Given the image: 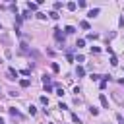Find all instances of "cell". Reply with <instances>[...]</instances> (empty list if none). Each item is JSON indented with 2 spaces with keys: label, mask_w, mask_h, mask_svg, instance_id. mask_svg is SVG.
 Returning <instances> with one entry per match:
<instances>
[{
  "label": "cell",
  "mask_w": 124,
  "mask_h": 124,
  "mask_svg": "<svg viewBox=\"0 0 124 124\" xmlns=\"http://www.w3.org/2000/svg\"><path fill=\"white\" fill-rule=\"evenodd\" d=\"M99 12H101L99 8H91V10H89V14H87V18H95V16H97Z\"/></svg>",
  "instance_id": "1"
},
{
  "label": "cell",
  "mask_w": 124,
  "mask_h": 124,
  "mask_svg": "<svg viewBox=\"0 0 124 124\" xmlns=\"http://www.w3.org/2000/svg\"><path fill=\"white\" fill-rule=\"evenodd\" d=\"M62 29H54V37L58 39V41H64V33H60Z\"/></svg>",
  "instance_id": "2"
},
{
  "label": "cell",
  "mask_w": 124,
  "mask_h": 124,
  "mask_svg": "<svg viewBox=\"0 0 124 124\" xmlns=\"http://www.w3.org/2000/svg\"><path fill=\"white\" fill-rule=\"evenodd\" d=\"M0 41H2L4 45H8V43H10V35H8V33H2V35H0Z\"/></svg>",
  "instance_id": "3"
},
{
  "label": "cell",
  "mask_w": 124,
  "mask_h": 124,
  "mask_svg": "<svg viewBox=\"0 0 124 124\" xmlns=\"http://www.w3.org/2000/svg\"><path fill=\"white\" fill-rule=\"evenodd\" d=\"M99 101H101V105H103L105 108H108V101H107V97L103 95V93H101V97H99Z\"/></svg>",
  "instance_id": "4"
},
{
  "label": "cell",
  "mask_w": 124,
  "mask_h": 124,
  "mask_svg": "<svg viewBox=\"0 0 124 124\" xmlns=\"http://www.w3.org/2000/svg\"><path fill=\"white\" fill-rule=\"evenodd\" d=\"M83 74H85V70H83L82 66H78V68H76V76H78V78H83Z\"/></svg>",
  "instance_id": "5"
},
{
  "label": "cell",
  "mask_w": 124,
  "mask_h": 124,
  "mask_svg": "<svg viewBox=\"0 0 124 124\" xmlns=\"http://www.w3.org/2000/svg\"><path fill=\"white\" fill-rule=\"evenodd\" d=\"M8 76H10V80H16V78H18V72H16L14 68H10L8 70Z\"/></svg>",
  "instance_id": "6"
},
{
  "label": "cell",
  "mask_w": 124,
  "mask_h": 124,
  "mask_svg": "<svg viewBox=\"0 0 124 124\" xmlns=\"http://www.w3.org/2000/svg\"><path fill=\"white\" fill-rule=\"evenodd\" d=\"M64 31H66V33H68V35H72V33H76V29H74V25H68V27H66Z\"/></svg>",
  "instance_id": "7"
},
{
  "label": "cell",
  "mask_w": 124,
  "mask_h": 124,
  "mask_svg": "<svg viewBox=\"0 0 124 124\" xmlns=\"http://www.w3.org/2000/svg\"><path fill=\"white\" fill-rule=\"evenodd\" d=\"M20 85H21V87H29V85H31V82H29V80H21V82H20Z\"/></svg>",
  "instance_id": "8"
},
{
  "label": "cell",
  "mask_w": 124,
  "mask_h": 124,
  "mask_svg": "<svg viewBox=\"0 0 124 124\" xmlns=\"http://www.w3.org/2000/svg\"><path fill=\"white\" fill-rule=\"evenodd\" d=\"M10 114H12V116H18V118H20V116H21V114H20V113H18V111H16V108H10Z\"/></svg>",
  "instance_id": "9"
},
{
  "label": "cell",
  "mask_w": 124,
  "mask_h": 124,
  "mask_svg": "<svg viewBox=\"0 0 124 124\" xmlns=\"http://www.w3.org/2000/svg\"><path fill=\"white\" fill-rule=\"evenodd\" d=\"M27 8H29V10H37V2H29Z\"/></svg>",
  "instance_id": "10"
},
{
  "label": "cell",
  "mask_w": 124,
  "mask_h": 124,
  "mask_svg": "<svg viewBox=\"0 0 124 124\" xmlns=\"http://www.w3.org/2000/svg\"><path fill=\"white\" fill-rule=\"evenodd\" d=\"M76 8H78V6H76V2H70V4H68V10H70V12H74Z\"/></svg>",
  "instance_id": "11"
},
{
  "label": "cell",
  "mask_w": 124,
  "mask_h": 124,
  "mask_svg": "<svg viewBox=\"0 0 124 124\" xmlns=\"http://www.w3.org/2000/svg\"><path fill=\"white\" fill-rule=\"evenodd\" d=\"M49 16H51V18H52V20H58V18H60V16H58V14H56V12H51V14H49Z\"/></svg>",
  "instance_id": "12"
},
{
  "label": "cell",
  "mask_w": 124,
  "mask_h": 124,
  "mask_svg": "<svg viewBox=\"0 0 124 124\" xmlns=\"http://www.w3.org/2000/svg\"><path fill=\"white\" fill-rule=\"evenodd\" d=\"M37 18H39V20H46V14H43V12H39V14H37Z\"/></svg>",
  "instance_id": "13"
},
{
  "label": "cell",
  "mask_w": 124,
  "mask_h": 124,
  "mask_svg": "<svg viewBox=\"0 0 124 124\" xmlns=\"http://www.w3.org/2000/svg\"><path fill=\"white\" fill-rule=\"evenodd\" d=\"M83 45H85V41H83V39H78V43H76V46H83Z\"/></svg>",
  "instance_id": "14"
},
{
  "label": "cell",
  "mask_w": 124,
  "mask_h": 124,
  "mask_svg": "<svg viewBox=\"0 0 124 124\" xmlns=\"http://www.w3.org/2000/svg\"><path fill=\"white\" fill-rule=\"evenodd\" d=\"M111 64H113V66H116V64H118V60H116V56H111Z\"/></svg>",
  "instance_id": "15"
},
{
  "label": "cell",
  "mask_w": 124,
  "mask_h": 124,
  "mask_svg": "<svg viewBox=\"0 0 124 124\" xmlns=\"http://www.w3.org/2000/svg\"><path fill=\"white\" fill-rule=\"evenodd\" d=\"M39 101H41V103H43V105H49V99H46V97H45V95H43V97H41V99H39Z\"/></svg>",
  "instance_id": "16"
},
{
  "label": "cell",
  "mask_w": 124,
  "mask_h": 124,
  "mask_svg": "<svg viewBox=\"0 0 124 124\" xmlns=\"http://www.w3.org/2000/svg\"><path fill=\"white\" fill-rule=\"evenodd\" d=\"M51 68H52V72H58V70H60V68H58V64H56V62H52V66H51Z\"/></svg>",
  "instance_id": "17"
},
{
  "label": "cell",
  "mask_w": 124,
  "mask_h": 124,
  "mask_svg": "<svg viewBox=\"0 0 124 124\" xmlns=\"http://www.w3.org/2000/svg\"><path fill=\"white\" fill-rule=\"evenodd\" d=\"M91 114H93V116H97V114H99V111H97L95 107H91Z\"/></svg>",
  "instance_id": "18"
},
{
  "label": "cell",
  "mask_w": 124,
  "mask_h": 124,
  "mask_svg": "<svg viewBox=\"0 0 124 124\" xmlns=\"http://www.w3.org/2000/svg\"><path fill=\"white\" fill-rule=\"evenodd\" d=\"M60 8H62V2H56V4H54V12H56V10H60Z\"/></svg>",
  "instance_id": "19"
},
{
  "label": "cell",
  "mask_w": 124,
  "mask_h": 124,
  "mask_svg": "<svg viewBox=\"0 0 124 124\" xmlns=\"http://www.w3.org/2000/svg\"><path fill=\"white\" fill-rule=\"evenodd\" d=\"M80 25H82V27H83V29H89V23H87V21H82V23H80Z\"/></svg>",
  "instance_id": "20"
},
{
  "label": "cell",
  "mask_w": 124,
  "mask_h": 124,
  "mask_svg": "<svg viewBox=\"0 0 124 124\" xmlns=\"http://www.w3.org/2000/svg\"><path fill=\"white\" fill-rule=\"evenodd\" d=\"M0 124H4V118H0Z\"/></svg>",
  "instance_id": "21"
}]
</instances>
